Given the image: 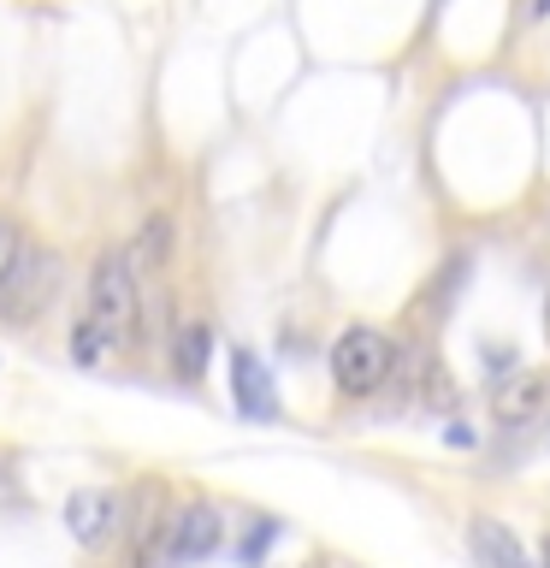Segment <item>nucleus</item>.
Returning <instances> with one entry per match:
<instances>
[{
    "label": "nucleus",
    "instance_id": "1",
    "mask_svg": "<svg viewBox=\"0 0 550 568\" xmlns=\"http://www.w3.org/2000/svg\"><path fill=\"white\" fill-rule=\"evenodd\" d=\"M53 296H60V255L18 237V255L0 273V320L7 326H35L53 308Z\"/></svg>",
    "mask_w": 550,
    "mask_h": 568
},
{
    "label": "nucleus",
    "instance_id": "2",
    "mask_svg": "<svg viewBox=\"0 0 550 568\" xmlns=\"http://www.w3.org/2000/svg\"><path fill=\"white\" fill-rule=\"evenodd\" d=\"M89 320L106 332V344H131L136 337V261L131 255H101L89 273Z\"/></svg>",
    "mask_w": 550,
    "mask_h": 568
},
{
    "label": "nucleus",
    "instance_id": "3",
    "mask_svg": "<svg viewBox=\"0 0 550 568\" xmlns=\"http://www.w3.org/2000/svg\"><path fill=\"white\" fill-rule=\"evenodd\" d=\"M390 367H397V349H390V337L373 332V326H349L332 344V379L344 397H373V390L390 379Z\"/></svg>",
    "mask_w": 550,
    "mask_h": 568
},
{
    "label": "nucleus",
    "instance_id": "4",
    "mask_svg": "<svg viewBox=\"0 0 550 568\" xmlns=\"http://www.w3.org/2000/svg\"><path fill=\"white\" fill-rule=\"evenodd\" d=\"M119 521H124V497H119V491L83 486V491H71V497H65V527H71V539L89 545V550L113 545Z\"/></svg>",
    "mask_w": 550,
    "mask_h": 568
},
{
    "label": "nucleus",
    "instance_id": "5",
    "mask_svg": "<svg viewBox=\"0 0 550 568\" xmlns=\"http://www.w3.org/2000/svg\"><path fill=\"white\" fill-rule=\"evenodd\" d=\"M160 539H166V562H202V557L220 550L225 521H220V509H213V504H190V509L172 515Z\"/></svg>",
    "mask_w": 550,
    "mask_h": 568
},
{
    "label": "nucleus",
    "instance_id": "6",
    "mask_svg": "<svg viewBox=\"0 0 550 568\" xmlns=\"http://www.w3.org/2000/svg\"><path fill=\"white\" fill-rule=\"evenodd\" d=\"M231 403H237V415H248V420H273L278 415L273 379H266L255 349H231Z\"/></svg>",
    "mask_w": 550,
    "mask_h": 568
},
{
    "label": "nucleus",
    "instance_id": "7",
    "mask_svg": "<svg viewBox=\"0 0 550 568\" xmlns=\"http://www.w3.org/2000/svg\"><path fill=\"white\" fill-rule=\"evenodd\" d=\"M544 403H550V379H544V373H532V367L509 373V379L491 390V415L503 420V426L539 420V415H544Z\"/></svg>",
    "mask_w": 550,
    "mask_h": 568
},
{
    "label": "nucleus",
    "instance_id": "8",
    "mask_svg": "<svg viewBox=\"0 0 550 568\" xmlns=\"http://www.w3.org/2000/svg\"><path fill=\"white\" fill-rule=\"evenodd\" d=\"M468 545H473V557L486 568H532L521 539H515L503 521H491V515H473V521H468Z\"/></svg>",
    "mask_w": 550,
    "mask_h": 568
},
{
    "label": "nucleus",
    "instance_id": "9",
    "mask_svg": "<svg viewBox=\"0 0 550 568\" xmlns=\"http://www.w3.org/2000/svg\"><path fill=\"white\" fill-rule=\"evenodd\" d=\"M207 355H213V332L202 326V320L177 326V337H172V373H177V379H202Z\"/></svg>",
    "mask_w": 550,
    "mask_h": 568
},
{
    "label": "nucleus",
    "instance_id": "10",
    "mask_svg": "<svg viewBox=\"0 0 550 568\" xmlns=\"http://www.w3.org/2000/svg\"><path fill=\"white\" fill-rule=\"evenodd\" d=\"M166 255H172V220H166V213H154V220L136 231V261L142 266H160Z\"/></svg>",
    "mask_w": 550,
    "mask_h": 568
},
{
    "label": "nucleus",
    "instance_id": "11",
    "mask_svg": "<svg viewBox=\"0 0 550 568\" xmlns=\"http://www.w3.org/2000/svg\"><path fill=\"white\" fill-rule=\"evenodd\" d=\"M101 355H106V332H101L95 320L83 314L78 326H71V362H78V367H95Z\"/></svg>",
    "mask_w": 550,
    "mask_h": 568
},
{
    "label": "nucleus",
    "instance_id": "12",
    "mask_svg": "<svg viewBox=\"0 0 550 568\" xmlns=\"http://www.w3.org/2000/svg\"><path fill=\"white\" fill-rule=\"evenodd\" d=\"M266 539H273V521H261L255 532H248V545H243V562H261V550H266Z\"/></svg>",
    "mask_w": 550,
    "mask_h": 568
},
{
    "label": "nucleus",
    "instance_id": "13",
    "mask_svg": "<svg viewBox=\"0 0 550 568\" xmlns=\"http://www.w3.org/2000/svg\"><path fill=\"white\" fill-rule=\"evenodd\" d=\"M12 255H18V231L0 220V273H7V261H12Z\"/></svg>",
    "mask_w": 550,
    "mask_h": 568
},
{
    "label": "nucleus",
    "instance_id": "14",
    "mask_svg": "<svg viewBox=\"0 0 550 568\" xmlns=\"http://www.w3.org/2000/svg\"><path fill=\"white\" fill-rule=\"evenodd\" d=\"M544 337H550V302H544Z\"/></svg>",
    "mask_w": 550,
    "mask_h": 568
},
{
    "label": "nucleus",
    "instance_id": "15",
    "mask_svg": "<svg viewBox=\"0 0 550 568\" xmlns=\"http://www.w3.org/2000/svg\"><path fill=\"white\" fill-rule=\"evenodd\" d=\"M544 568H550V539H544Z\"/></svg>",
    "mask_w": 550,
    "mask_h": 568
},
{
    "label": "nucleus",
    "instance_id": "16",
    "mask_svg": "<svg viewBox=\"0 0 550 568\" xmlns=\"http://www.w3.org/2000/svg\"><path fill=\"white\" fill-rule=\"evenodd\" d=\"M539 12H550V0H539Z\"/></svg>",
    "mask_w": 550,
    "mask_h": 568
},
{
    "label": "nucleus",
    "instance_id": "17",
    "mask_svg": "<svg viewBox=\"0 0 550 568\" xmlns=\"http://www.w3.org/2000/svg\"><path fill=\"white\" fill-rule=\"evenodd\" d=\"M302 568H326V562H302Z\"/></svg>",
    "mask_w": 550,
    "mask_h": 568
}]
</instances>
